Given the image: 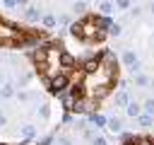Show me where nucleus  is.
<instances>
[{"label": "nucleus", "mask_w": 154, "mask_h": 145, "mask_svg": "<svg viewBox=\"0 0 154 145\" xmlns=\"http://www.w3.org/2000/svg\"><path fill=\"white\" fill-rule=\"evenodd\" d=\"M91 123L99 128V126H106V118H103L101 114H96V111H94V114H91Z\"/></svg>", "instance_id": "obj_10"}, {"label": "nucleus", "mask_w": 154, "mask_h": 145, "mask_svg": "<svg viewBox=\"0 0 154 145\" xmlns=\"http://www.w3.org/2000/svg\"><path fill=\"white\" fill-rule=\"evenodd\" d=\"M123 63L132 68V65H137V56H135L132 51H125V53H123Z\"/></svg>", "instance_id": "obj_8"}, {"label": "nucleus", "mask_w": 154, "mask_h": 145, "mask_svg": "<svg viewBox=\"0 0 154 145\" xmlns=\"http://www.w3.org/2000/svg\"><path fill=\"white\" fill-rule=\"evenodd\" d=\"M108 34H113V36H118V34H120V24H111V29H108Z\"/></svg>", "instance_id": "obj_18"}, {"label": "nucleus", "mask_w": 154, "mask_h": 145, "mask_svg": "<svg viewBox=\"0 0 154 145\" xmlns=\"http://www.w3.org/2000/svg\"><path fill=\"white\" fill-rule=\"evenodd\" d=\"M0 63H2V58H0Z\"/></svg>", "instance_id": "obj_29"}, {"label": "nucleus", "mask_w": 154, "mask_h": 145, "mask_svg": "<svg viewBox=\"0 0 154 145\" xmlns=\"http://www.w3.org/2000/svg\"><path fill=\"white\" fill-rule=\"evenodd\" d=\"M116 5H118L120 10H128V7H130V0H116Z\"/></svg>", "instance_id": "obj_20"}, {"label": "nucleus", "mask_w": 154, "mask_h": 145, "mask_svg": "<svg viewBox=\"0 0 154 145\" xmlns=\"http://www.w3.org/2000/svg\"><path fill=\"white\" fill-rule=\"evenodd\" d=\"M116 65L118 63H116V56L111 51L101 53L96 68L91 72H84V77H82V85H79L82 94H87L91 99H103L111 92V87L116 85V80H118V68Z\"/></svg>", "instance_id": "obj_1"}, {"label": "nucleus", "mask_w": 154, "mask_h": 145, "mask_svg": "<svg viewBox=\"0 0 154 145\" xmlns=\"http://www.w3.org/2000/svg\"><path fill=\"white\" fill-rule=\"evenodd\" d=\"M46 82H48L51 94H63V92L67 89V85H70V77H67V72H58L55 77H51V80H46Z\"/></svg>", "instance_id": "obj_5"}, {"label": "nucleus", "mask_w": 154, "mask_h": 145, "mask_svg": "<svg viewBox=\"0 0 154 145\" xmlns=\"http://www.w3.org/2000/svg\"><path fill=\"white\" fill-rule=\"evenodd\" d=\"M94 145H108V143H106L103 138H94Z\"/></svg>", "instance_id": "obj_25"}, {"label": "nucleus", "mask_w": 154, "mask_h": 145, "mask_svg": "<svg viewBox=\"0 0 154 145\" xmlns=\"http://www.w3.org/2000/svg\"><path fill=\"white\" fill-rule=\"evenodd\" d=\"M70 34L77 36V39H82V41H89V44L106 39V31L99 27L96 17H84V19H79V22H72V24H70Z\"/></svg>", "instance_id": "obj_3"}, {"label": "nucleus", "mask_w": 154, "mask_h": 145, "mask_svg": "<svg viewBox=\"0 0 154 145\" xmlns=\"http://www.w3.org/2000/svg\"><path fill=\"white\" fill-rule=\"evenodd\" d=\"M106 126H108V130H111V133H120V130H123L120 118H108V121H106Z\"/></svg>", "instance_id": "obj_7"}, {"label": "nucleus", "mask_w": 154, "mask_h": 145, "mask_svg": "<svg viewBox=\"0 0 154 145\" xmlns=\"http://www.w3.org/2000/svg\"><path fill=\"white\" fill-rule=\"evenodd\" d=\"M128 116H132V118L140 116V104H137V102H130V104H128Z\"/></svg>", "instance_id": "obj_9"}, {"label": "nucleus", "mask_w": 154, "mask_h": 145, "mask_svg": "<svg viewBox=\"0 0 154 145\" xmlns=\"http://www.w3.org/2000/svg\"><path fill=\"white\" fill-rule=\"evenodd\" d=\"M17 5H26V0H17Z\"/></svg>", "instance_id": "obj_26"}, {"label": "nucleus", "mask_w": 154, "mask_h": 145, "mask_svg": "<svg viewBox=\"0 0 154 145\" xmlns=\"http://www.w3.org/2000/svg\"><path fill=\"white\" fill-rule=\"evenodd\" d=\"M22 44H26V31L0 19V46H22Z\"/></svg>", "instance_id": "obj_4"}, {"label": "nucleus", "mask_w": 154, "mask_h": 145, "mask_svg": "<svg viewBox=\"0 0 154 145\" xmlns=\"http://www.w3.org/2000/svg\"><path fill=\"white\" fill-rule=\"evenodd\" d=\"M22 133L29 138V135H34V128H31V126H24V128H22Z\"/></svg>", "instance_id": "obj_22"}, {"label": "nucleus", "mask_w": 154, "mask_h": 145, "mask_svg": "<svg viewBox=\"0 0 154 145\" xmlns=\"http://www.w3.org/2000/svg\"><path fill=\"white\" fill-rule=\"evenodd\" d=\"M5 7H17V0H5Z\"/></svg>", "instance_id": "obj_24"}, {"label": "nucleus", "mask_w": 154, "mask_h": 145, "mask_svg": "<svg viewBox=\"0 0 154 145\" xmlns=\"http://www.w3.org/2000/svg\"><path fill=\"white\" fill-rule=\"evenodd\" d=\"M84 10H87V2H84V0H79V2L72 5V12H75V14H82Z\"/></svg>", "instance_id": "obj_11"}, {"label": "nucleus", "mask_w": 154, "mask_h": 145, "mask_svg": "<svg viewBox=\"0 0 154 145\" xmlns=\"http://www.w3.org/2000/svg\"><path fill=\"white\" fill-rule=\"evenodd\" d=\"M0 118H2V116H0Z\"/></svg>", "instance_id": "obj_30"}, {"label": "nucleus", "mask_w": 154, "mask_h": 145, "mask_svg": "<svg viewBox=\"0 0 154 145\" xmlns=\"http://www.w3.org/2000/svg\"><path fill=\"white\" fill-rule=\"evenodd\" d=\"M152 12H154V2H152Z\"/></svg>", "instance_id": "obj_28"}, {"label": "nucleus", "mask_w": 154, "mask_h": 145, "mask_svg": "<svg viewBox=\"0 0 154 145\" xmlns=\"http://www.w3.org/2000/svg\"><path fill=\"white\" fill-rule=\"evenodd\" d=\"M0 94H2V97H12L14 92H12V87L7 85V87H2V89H0Z\"/></svg>", "instance_id": "obj_19"}, {"label": "nucleus", "mask_w": 154, "mask_h": 145, "mask_svg": "<svg viewBox=\"0 0 154 145\" xmlns=\"http://www.w3.org/2000/svg\"><path fill=\"white\" fill-rule=\"evenodd\" d=\"M116 104H120V106L128 104V94H125V92H118V94H116Z\"/></svg>", "instance_id": "obj_14"}, {"label": "nucleus", "mask_w": 154, "mask_h": 145, "mask_svg": "<svg viewBox=\"0 0 154 145\" xmlns=\"http://www.w3.org/2000/svg\"><path fill=\"white\" fill-rule=\"evenodd\" d=\"M99 10H101V14H111V12H113V5H111V2H101Z\"/></svg>", "instance_id": "obj_12"}, {"label": "nucleus", "mask_w": 154, "mask_h": 145, "mask_svg": "<svg viewBox=\"0 0 154 145\" xmlns=\"http://www.w3.org/2000/svg\"><path fill=\"white\" fill-rule=\"evenodd\" d=\"M24 17H26L29 22H38V19H41V10H38V7H26Z\"/></svg>", "instance_id": "obj_6"}, {"label": "nucleus", "mask_w": 154, "mask_h": 145, "mask_svg": "<svg viewBox=\"0 0 154 145\" xmlns=\"http://www.w3.org/2000/svg\"><path fill=\"white\" fill-rule=\"evenodd\" d=\"M48 114H51L48 106H41V109H38V116H41V118H48Z\"/></svg>", "instance_id": "obj_21"}, {"label": "nucleus", "mask_w": 154, "mask_h": 145, "mask_svg": "<svg viewBox=\"0 0 154 145\" xmlns=\"http://www.w3.org/2000/svg\"><path fill=\"white\" fill-rule=\"evenodd\" d=\"M34 60H36L38 72L43 75V80H51L58 72H63V48L58 44H48L41 51H36L34 53Z\"/></svg>", "instance_id": "obj_2"}, {"label": "nucleus", "mask_w": 154, "mask_h": 145, "mask_svg": "<svg viewBox=\"0 0 154 145\" xmlns=\"http://www.w3.org/2000/svg\"><path fill=\"white\" fill-rule=\"evenodd\" d=\"M144 111H147L149 116H154V99H147V102H144Z\"/></svg>", "instance_id": "obj_15"}, {"label": "nucleus", "mask_w": 154, "mask_h": 145, "mask_svg": "<svg viewBox=\"0 0 154 145\" xmlns=\"http://www.w3.org/2000/svg\"><path fill=\"white\" fill-rule=\"evenodd\" d=\"M43 27H48V29L55 27V17H53V14H46V17H43Z\"/></svg>", "instance_id": "obj_13"}, {"label": "nucleus", "mask_w": 154, "mask_h": 145, "mask_svg": "<svg viewBox=\"0 0 154 145\" xmlns=\"http://www.w3.org/2000/svg\"><path fill=\"white\" fill-rule=\"evenodd\" d=\"M140 126L149 128V126H152V116H149V114H147V116H142V118H140Z\"/></svg>", "instance_id": "obj_17"}, {"label": "nucleus", "mask_w": 154, "mask_h": 145, "mask_svg": "<svg viewBox=\"0 0 154 145\" xmlns=\"http://www.w3.org/2000/svg\"><path fill=\"white\" fill-rule=\"evenodd\" d=\"M149 85H152V87H154V80H152V82H149Z\"/></svg>", "instance_id": "obj_27"}, {"label": "nucleus", "mask_w": 154, "mask_h": 145, "mask_svg": "<svg viewBox=\"0 0 154 145\" xmlns=\"http://www.w3.org/2000/svg\"><path fill=\"white\" fill-rule=\"evenodd\" d=\"M135 85H140V87H144V85H149V80H147L144 75H135Z\"/></svg>", "instance_id": "obj_16"}, {"label": "nucleus", "mask_w": 154, "mask_h": 145, "mask_svg": "<svg viewBox=\"0 0 154 145\" xmlns=\"http://www.w3.org/2000/svg\"><path fill=\"white\" fill-rule=\"evenodd\" d=\"M58 145H72V140H70V138H60V140H58Z\"/></svg>", "instance_id": "obj_23"}]
</instances>
